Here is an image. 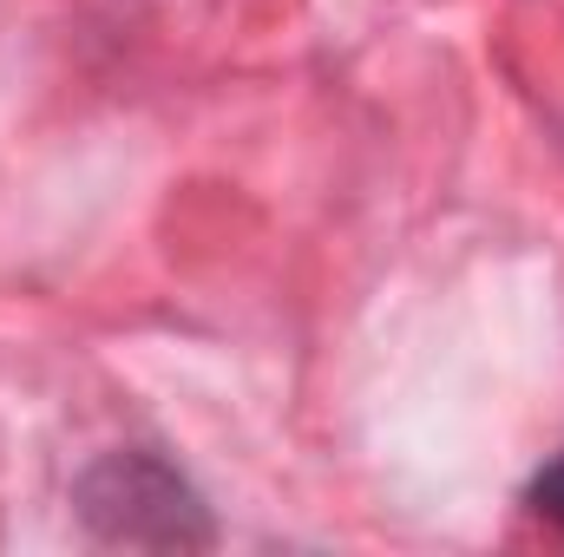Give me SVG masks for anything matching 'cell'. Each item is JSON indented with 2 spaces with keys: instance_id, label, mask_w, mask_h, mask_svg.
I'll list each match as a JSON object with an SVG mask.
<instances>
[{
  "instance_id": "obj_2",
  "label": "cell",
  "mask_w": 564,
  "mask_h": 557,
  "mask_svg": "<svg viewBox=\"0 0 564 557\" xmlns=\"http://www.w3.org/2000/svg\"><path fill=\"white\" fill-rule=\"evenodd\" d=\"M525 505H532L545 525H558V532H564V452H558V459H545V466L532 472V485H525Z\"/></svg>"
},
{
  "instance_id": "obj_1",
  "label": "cell",
  "mask_w": 564,
  "mask_h": 557,
  "mask_svg": "<svg viewBox=\"0 0 564 557\" xmlns=\"http://www.w3.org/2000/svg\"><path fill=\"white\" fill-rule=\"evenodd\" d=\"M79 518L106 545H210V512L204 499L158 459V452H106L79 479Z\"/></svg>"
}]
</instances>
